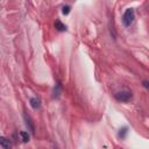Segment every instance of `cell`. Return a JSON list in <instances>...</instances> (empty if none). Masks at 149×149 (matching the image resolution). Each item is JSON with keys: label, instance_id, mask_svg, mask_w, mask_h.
Masks as SVG:
<instances>
[{"label": "cell", "instance_id": "277c9868", "mask_svg": "<svg viewBox=\"0 0 149 149\" xmlns=\"http://www.w3.org/2000/svg\"><path fill=\"white\" fill-rule=\"evenodd\" d=\"M29 104H30V106H31L33 108H35V109H37V108L41 107V101H40V99H38L37 97L31 98L30 101H29Z\"/></svg>", "mask_w": 149, "mask_h": 149}, {"label": "cell", "instance_id": "3957f363", "mask_svg": "<svg viewBox=\"0 0 149 149\" xmlns=\"http://www.w3.org/2000/svg\"><path fill=\"white\" fill-rule=\"evenodd\" d=\"M0 146L3 148V149H10L12 148V144H10V141L3 136H0Z\"/></svg>", "mask_w": 149, "mask_h": 149}, {"label": "cell", "instance_id": "30bf717a", "mask_svg": "<svg viewBox=\"0 0 149 149\" xmlns=\"http://www.w3.org/2000/svg\"><path fill=\"white\" fill-rule=\"evenodd\" d=\"M143 86H144L146 88H148V86H149V85H148V81H147V80H144V81H143Z\"/></svg>", "mask_w": 149, "mask_h": 149}, {"label": "cell", "instance_id": "52a82bcc", "mask_svg": "<svg viewBox=\"0 0 149 149\" xmlns=\"http://www.w3.org/2000/svg\"><path fill=\"white\" fill-rule=\"evenodd\" d=\"M127 133H128L127 127H123L122 129H120V132H119L118 136H119V137H121V139H125V137H126V135H127Z\"/></svg>", "mask_w": 149, "mask_h": 149}, {"label": "cell", "instance_id": "8992f818", "mask_svg": "<svg viewBox=\"0 0 149 149\" xmlns=\"http://www.w3.org/2000/svg\"><path fill=\"white\" fill-rule=\"evenodd\" d=\"M55 28H56L58 31H64V30H66V26L63 24L59 20H57V21L55 22Z\"/></svg>", "mask_w": 149, "mask_h": 149}, {"label": "cell", "instance_id": "5b68a950", "mask_svg": "<svg viewBox=\"0 0 149 149\" xmlns=\"http://www.w3.org/2000/svg\"><path fill=\"white\" fill-rule=\"evenodd\" d=\"M24 119H26V125L28 126L29 130H30L31 133H34V125H33V122H31V119H30V116L26 114V115H24Z\"/></svg>", "mask_w": 149, "mask_h": 149}, {"label": "cell", "instance_id": "9c48e42d", "mask_svg": "<svg viewBox=\"0 0 149 149\" xmlns=\"http://www.w3.org/2000/svg\"><path fill=\"white\" fill-rule=\"evenodd\" d=\"M70 9H71L70 6H68V5H66V6H63V7H62V13H63L64 15H68V14L70 13Z\"/></svg>", "mask_w": 149, "mask_h": 149}, {"label": "cell", "instance_id": "ba28073f", "mask_svg": "<svg viewBox=\"0 0 149 149\" xmlns=\"http://www.w3.org/2000/svg\"><path fill=\"white\" fill-rule=\"evenodd\" d=\"M20 136L22 137L23 142H28L29 141V134L27 132H20Z\"/></svg>", "mask_w": 149, "mask_h": 149}, {"label": "cell", "instance_id": "7a4b0ae2", "mask_svg": "<svg viewBox=\"0 0 149 149\" xmlns=\"http://www.w3.org/2000/svg\"><path fill=\"white\" fill-rule=\"evenodd\" d=\"M115 99L121 102H127L132 99V92L130 91H120L115 93Z\"/></svg>", "mask_w": 149, "mask_h": 149}, {"label": "cell", "instance_id": "6da1fadb", "mask_svg": "<svg viewBox=\"0 0 149 149\" xmlns=\"http://www.w3.org/2000/svg\"><path fill=\"white\" fill-rule=\"evenodd\" d=\"M134 21V10L132 8H128L126 9V12L123 13V16H122V22L126 27L130 26L132 22Z\"/></svg>", "mask_w": 149, "mask_h": 149}]
</instances>
